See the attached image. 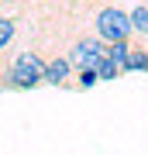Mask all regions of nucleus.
<instances>
[{
  "label": "nucleus",
  "instance_id": "nucleus-1",
  "mask_svg": "<svg viewBox=\"0 0 148 155\" xmlns=\"http://www.w3.org/2000/svg\"><path fill=\"white\" fill-rule=\"evenodd\" d=\"M45 62H48V59H41L35 48H21L4 66L0 90H38L45 83Z\"/></svg>",
  "mask_w": 148,
  "mask_h": 155
},
{
  "label": "nucleus",
  "instance_id": "nucleus-2",
  "mask_svg": "<svg viewBox=\"0 0 148 155\" xmlns=\"http://www.w3.org/2000/svg\"><path fill=\"white\" fill-rule=\"evenodd\" d=\"M93 35L104 45H114V41H131V17L121 4H104L93 17Z\"/></svg>",
  "mask_w": 148,
  "mask_h": 155
},
{
  "label": "nucleus",
  "instance_id": "nucleus-3",
  "mask_svg": "<svg viewBox=\"0 0 148 155\" xmlns=\"http://www.w3.org/2000/svg\"><path fill=\"white\" fill-rule=\"evenodd\" d=\"M104 48H107V45L100 41L97 35H79L66 55H69V62H72L76 69H97L100 59H104Z\"/></svg>",
  "mask_w": 148,
  "mask_h": 155
},
{
  "label": "nucleus",
  "instance_id": "nucleus-4",
  "mask_svg": "<svg viewBox=\"0 0 148 155\" xmlns=\"http://www.w3.org/2000/svg\"><path fill=\"white\" fill-rule=\"evenodd\" d=\"M72 76H76V66L69 62V55H52L45 62V83L48 86H69Z\"/></svg>",
  "mask_w": 148,
  "mask_h": 155
},
{
  "label": "nucleus",
  "instance_id": "nucleus-5",
  "mask_svg": "<svg viewBox=\"0 0 148 155\" xmlns=\"http://www.w3.org/2000/svg\"><path fill=\"white\" fill-rule=\"evenodd\" d=\"M127 17H131V35L138 41H148V4H134Z\"/></svg>",
  "mask_w": 148,
  "mask_h": 155
},
{
  "label": "nucleus",
  "instance_id": "nucleus-6",
  "mask_svg": "<svg viewBox=\"0 0 148 155\" xmlns=\"http://www.w3.org/2000/svg\"><path fill=\"white\" fill-rule=\"evenodd\" d=\"M14 35H17V17H11V14H0V55L11 48Z\"/></svg>",
  "mask_w": 148,
  "mask_h": 155
},
{
  "label": "nucleus",
  "instance_id": "nucleus-7",
  "mask_svg": "<svg viewBox=\"0 0 148 155\" xmlns=\"http://www.w3.org/2000/svg\"><path fill=\"white\" fill-rule=\"evenodd\" d=\"M127 52H131V41H114V45H107V48H104V55H107L110 62H117V66H121V72H124V66H127Z\"/></svg>",
  "mask_w": 148,
  "mask_h": 155
},
{
  "label": "nucleus",
  "instance_id": "nucleus-8",
  "mask_svg": "<svg viewBox=\"0 0 148 155\" xmlns=\"http://www.w3.org/2000/svg\"><path fill=\"white\" fill-rule=\"evenodd\" d=\"M117 76H121V66L104 55V59H100V66H97V79H100V83H110V79H117Z\"/></svg>",
  "mask_w": 148,
  "mask_h": 155
},
{
  "label": "nucleus",
  "instance_id": "nucleus-9",
  "mask_svg": "<svg viewBox=\"0 0 148 155\" xmlns=\"http://www.w3.org/2000/svg\"><path fill=\"white\" fill-rule=\"evenodd\" d=\"M100 79H97V69H76V83H72L69 90H90V86H97Z\"/></svg>",
  "mask_w": 148,
  "mask_h": 155
},
{
  "label": "nucleus",
  "instance_id": "nucleus-10",
  "mask_svg": "<svg viewBox=\"0 0 148 155\" xmlns=\"http://www.w3.org/2000/svg\"><path fill=\"white\" fill-rule=\"evenodd\" d=\"M17 4H21V0H0V14H4V11H14Z\"/></svg>",
  "mask_w": 148,
  "mask_h": 155
},
{
  "label": "nucleus",
  "instance_id": "nucleus-11",
  "mask_svg": "<svg viewBox=\"0 0 148 155\" xmlns=\"http://www.w3.org/2000/svg\"><path fill=\"white\" fill-rule=\"evenodd\" d=\"M83 4H93V0H83Z\"/></svg>",
  "mask_w": 148,
  "mask_h": 155
},
{
  "label": "nucleus",
  "instance_id": "nucleus-12",
  "mask_svg": "<svg viewBox=\"0 0 148 155\" xmlns=\"http://www.w3.org/2000/svg\"><path fill=\"white\" fill-rule=\"evenodd\" d=\"M0 76H4V69H0Z\"/></svg>",
  "mask_w": 148,
  "mask_h": 155
}]
</instances>
